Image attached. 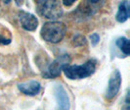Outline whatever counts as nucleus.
Returning a JSON list of instances; mask_svg holds the SVG:
<instances>
[{"label": "nucleus", "instance_id": "7", "mask_svg": "<svg viewBox=\"0 0 130 110\" xmlns=\"http://www.w3.org/2000/svg\"><path fill=\"white\" fill-rule=\"evenodd\" d=\"M19 20L22 27L29 32H33L38 26V20L31 13L21 11L19 13Z\"/></svg>", "mask_w": 130, "mask_h": 110}, {"label": "nucleus", "instance_id": "2", "mask_svg": "<svg viewBox=\"0 0 130 110\" xmlns=\"http://www.w3.org/2000/svg\"><path fill=\"white\" fill-rule=\"evenodd\" d=\"M96 71V62L89 60L83 65H68L64 67L63 72L70 80H80L87 78Z\"/></svg>", "mask_w": 130, "mask_h": 110}, {"label": "nucleus", "instance_id": "8", "mask_svg": "<svg viewBox=\"0 0 130 110\" xmlns=\"http://www.w3.org/2000/svg\"><path fill=\"white\" fill-rule=\"evenodd\" d=\"M18 89L20 90V91H22L23 93H25L26 95L34 96L39 93V91L41 90V85L37 81H29L26 83L19 84Z\"/></svg>", "mask_w": 130, "mask_h": 110}, {"label": "nucleus", "instance_id": "12", "mask_svg": "<svg viewBox=\"0 0 130 110\" xmlns=\"http://www.w3.org/2000/svg\"><path fill=\"white\" fill-rule=\"evenodd\" d=\"M10 42H11L10 39H6V38L0 35V44H9Z\"/></svg>", "mask_w": 130, "mask_h": 110}, {"label": "nucleus", "instance_id": "9", "mask_svg": "<svg viewBox=\"0 0 130 110\" xmlns=\"http://www.w3.org/2000/svg\"><path fill=\"white\" fill-rule=\"evenodd\" d=\"M130 9H129V1H124L119 4L118 11L116 15V19L119 23H124L129 18Z\"/></svg>", "mask_w": 130, "mask_h": 110}, {"label": "nucleus", "instance_id": "1", "mask_svg": "<svg viewBox=\"0 0 130 110\" xmlns=\"http://www.w3.org/2000/svg\"><path fill=\"white\" fill-rule=\"evenodd\" d=\"M66 32L67 27L64 23L58 21H51L43 25L41 29V36L48 42L58 43L64 39Z\"/></svg>", "mask_w": 130, "mask_h": 110}, {"label": "nucleus", "instance_id": "3", "mask_svg": "<svg viewBox=\"0 0 130 110\" xmlns=\"http://www.w3.org/2000/svg\"><path fill=\"white\" fill-rule=\"evenodd\" d=\"M36 7L38 13L47 19L56 20L63 15V6L60 1H37Z\"/></svg>", "mask_w": 130, "mask_h": 110}, {"label": "nucleus", "instance_id": "10", "mask_svg": "<svg viewBox=\"0 0 130 110\" xmlns=\"http://www.w3.org/2000/svg\"><path fill=\"white\" fill-rule=\"evenodd\" d=\"M117 43V46L122 51V53H124L125 55H129L130 53V42L129 39L125 36H122V38H119V39H117L116 41Z\"/></svg>", "mask_w": 130, "mask_h": 110}, {"label": "nucleus", "instance_id": "5", "mask_svg": "<svg viewBox=\"0 0 130 110\" xmlns=\"http://www.w3.org/2000/svg\"><path fill=\"white\" fill-rule=\"evenodd\" d=\"M53 92H54L55 99L57 102L56 110H70V107H71L70 98H69L68 92L66 91L65 88L60 84H55Z\"/></svg>", "mask_w": 130, "mask_h": 110}, {"label": "nucleus", "instance_id": "4", "mask_svg": "<svg viewBox=\"0 0 130 110\" xmlns=\"http://www.w3.org/2000/svg\"><path fill=\"white\" fill-rule=\"evenodd\" d=\"M71 61V58L68 54H64L59 56L56 60H54L51 64L49 65L47 71L43 74V77L45 78H56L60 76L61 72L63 71L64 67L68 66Z\"/></svg>", "mask_w": 130, "mask_h": 110}, {"label": "nucleus", "instance_id": "13", "mask_svg": "<svg viewBox=\"0 0 130 110\" xmlns=\"http://www.w3.org/2000/svg\"><path fill=\"white\" fill-rule=\"evenodd\" d=\"M73 3H74V0H69V1L66 0V1L63 2V4H64L65 6H71V5H72Z\"/></svg>", "mask_w": 130, "mask_h": 110}, {"label": "nucleus", "instance_id": "6", "mask_svg": "<svg viewBox=\"0 0 130 110\" xmlns=\"http://www.w3.org/2000/svg\"><path fill=\"white\" fill-rule=\"evenodd\" d=\"M121 85V75L118 70L112 72L111 78L109 80V84H108V89L106 91V97L111 99L117 95L119 91Z\"/></svg>", "mask_w": 130, "mask_h": 110}, {"label": "nucleus", "instance_id": "11", "mask_svg": "<svg viewBox=\"0 0 130 110\" xmlns=\"http://www.w3.org/2000/svg\"><path fill=\"white\" fill-rule=\"evenodd\" d=\"M90 39H91V43L93 46H96L97 45V43L99 42V40H100V36H99V34L98 33H93L90 35Z\"/></svg>", "mask_w": 130, "mask_h": 110}]
</instances>
